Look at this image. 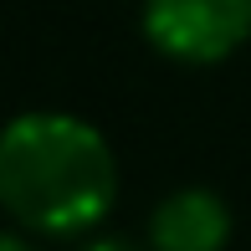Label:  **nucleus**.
I'll list each match as a JSON object with an SVG mask.
<instances>
[{"mask_svg": "<svg viewBox=\"0 0 251 251\" xmlns=\"http://www.w3.org/2000/svg\"><path fill=\"white\" fill-rule=\"evenodd\" d=\"M118 200V159L77 113H21L0 128V210L36 236H82Z\"/></svg>", "mask_w": 251, "mask_h": 251, "instance_id": "nucleus-1", "label": "nucleus"}, {"mask_svg": "<svg viewBox=\"0 0 251 251\" xmlns=\"http://www.w3.org/2000/svg\"><path fill=\"white\" fill-rule=\"evenodd\" d=\"M144 36L175 62H226L251 41V0H144Z\"/></svg>", "mask_w": 251, "mask_h": 251, "instance_id": "nucleus-2", "label": "nucleus"}, {"mask_svg": "<svg viewBox=\"0 0 251 251\" xmlns=\"http://www.w3.org/2000/svg\"><path fill=\"white\" fill-rule=\"evenodd\" d=\"M226 241H231V210L205 185H185L164 195L149 215L154 251H226Z\"/></svg>", "mask_w": 251, "mask_h": 251, "instance_id": "nucleus-3", "label": "nucleus"}, {"mask_svg": "<svg viewBox=\"0 0 251 251\" xmlns=\"http://www.w3.org/2000/svg\"><path fill=\"white\" fill-rule=\"evenodd\" d=\"M82 251H139L133 241H123V236H98V241H87Z\"/></svg>", "mask_w": 251, "mask_h": 251, "instance_id": "nucleus-4", "label": "nucleus"}, {"mask_svg": "<svg viewBox=\"0 0 251 251\" xmlns=\"http://www.w3.org/2000/svg\"><path fill=\"white\" fill-rule=\"evenodd\" d=\"M0 251H36L26 236H0Z\"/></svg>", "mask_w": 251, "mask_h": 251, "instance_id": "nucleus-5", "label": "nucleus"}]
</instances>
